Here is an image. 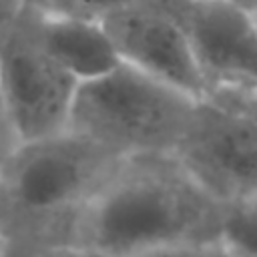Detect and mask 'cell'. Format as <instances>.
Here are the masks:
<instances>
[{"label":"cell","mask_w":257,"mask_h":257,"mask_svg":"<svg viewBox=\"0 0 257 257\" xmlns=\"http://www.w3.org/2000/svg\"><path fill=\"white\" fill-rule=\"evenodd\" d=\"M223 205L173 153L124 157L82 211L70 243L137 257L187 241H219Z\"/></svg>","instance_id":"cell-1"},{"label":"cell","mask_w":257,"mask_h":257,"mask_svg":"<svg viewBox=\"0 0 257 257\" xmlns=\"http://www.w3.org/2000/svg\"><path fill=\"white\" fill-rule=\"evenodd\" d=\"M122 159L74 131L16 143L0 167V237L70 243L82 211Z\"/></svg>","instance_id":"cell-2"},{"label":"cell","mask_w":257,"mask_h":257,"mask_svg":"<svg viewBox=\"0 0 257 257\" xmlns=\"http://www.w3.org/2000/svg\"><path fill=\"white\" fill-rule=\"evenodd\" d=\"M197 98L120 62L104 76L78 84L68 131L120 157L173 153Z\"/></svg>","instance_id":"cell-3"},{"label":"cell","mask_w":257,"mask_h":257,"mask_svg":"<svg viewBox=\"0 0 257 257\" xmlns=\"http://www.w3.org/2000/svg\"><path fill=\"white\" fill-rule=\"evenodd\" d=\"M78 84L38 42L24 12L0 30V92L18 143L68 131Z\"/></svg>","instance_id":"cell-4"},{"label":"cell","mask_w":257,"mask_h":257,"mask_svg":"<svg viewBox=\"0 0 257 257\" xmlns=\"http://www.w3.org/2000/svg\"><path fill=\"white\" fill-rule=\"evenodd\" d=\"M173 155L221 205L257 195V122L229 100L201 98Z\"/></svg>","instance_id":"cell-5"},{"label":"cell","mask_w":257,"mask_h":257,"mask_svg":"<svg viewBox=\"0 0 257 257\" xmlns=\"http://www.w3.org/2000/svg\"><path fill=\"white\" fill-rule=\"evenodd\" d=\"M122 62L201 100L209 80L201 68L191 36L163 0H135L102 20Z\"/></svg>","instance_id":"cell-6"},{"label":"cell","mask_w":257,"mask_h":257,"mask_svg":"<svg viewBox=\"0 0 257 257\" xmlns=\"http://www.w3.org/2000/svg\"><path fill=\"white\" fill-rule=\"evenodd\" d=\"M171 8L191 36L211 90L257 84V18L253 12L229 0H193Z\"/></svg>","instance_id":"cell-7"},{"label":"cell","mask_w":257,"mask_h":257,"mask_svg":"<svg viewBox=\"0 0 257 257\" xmlns=\"http://www.w3.org/2000/svg\"><path fill=\"white\" fill-rule=\"evenodd\" d=\"M24 16L46 52L78 82L114 70L122 60L102 20L28 4Z\"/></svg>","instance_id":"cell-8"},{"label":"cell","mask_w":257,"mask_h":257,"mask_svg":"<svg viewBox=\"0 0 257 257\" xmlns=\"http://www.w3.org/2000/svg\"><path fill=\"white\" fill-rule=\"evenodd\" d=\"M219 243L229 257H257V195L223 205Z\"/></svg>","instance_id":"cell-9"},{"label":"cell","mask_w":257,"mask_h":257,"mask_svg":"<svg viewBox=\"0 0 257 257\" xmlns=\"http://www.w3.org/2000/svg\"><path fill=\"white\" fill-rule=\"evenodd\" d=\"M131 2H135V0H30L28 4L44 8V10H54V12H66V14L104 20L106 16L124 8Z\"/></svg>","instance_id":"cell-10"},{"label":"cell","mask_w":257,"mask_h":257,"mask_svg":"<svg viewBox=\"0 0 257 257\" xmlns=\"http://www.w3.org/2000/svg\"><path fill=\"white\" fill-rule=\"evenodd\" d=\"M137 257H227L219 241H187L149 249Z\"/></svg>","instance_id":"cell-11"},{"label":"cell","mask_w":257,"mask_h":257,"mask_svg":"<svg viewBox=\"0 0 257 257\" xmlns=\"http://www.w3.org/2000/svg\"><path fill=\"white\" fill-rule=\"evenodd\" d=\"M209 96H219L223 100H229L237 106H241L245 112H249L255 122H257V98L251 96L249 92H245L243 88H237V86H219L215 90H211Z\"/></svg>","instance_id":"cell-12"},{"label":"cell","mask_w":257,"mask_h":257,"mask_svg":"<svg viewBox=\"0 0 257 257\" xmlns=\"http://www.w3.org/2000/svg\"><path fill=\"white\" fill-rule=\"evenodd\" d=\"M46 247L26 243V241H10L2 239L0 245V257H44Z\"/></svg>","instance_id":"cell-13"},{"label":"cell","mask_w":257,"mask_h":257,"mask_svg":"<svg viewBox=\"0 0 257 257\" xmlns=\"http://www.w3.org/2000/svg\"><path fill=\"white\" fill-rule=\"evenodd\" d=\"M44 257H108L100 251L76 245V243H64V245H54V247H46Z\"/></svg>","instance_id":"cell-14"},{"label":"cell","mask_w":257,"mask_h":257,"mask_svg":"<svg viewBox=\"0 0 257 257\" xmlns=\"http://www.w3.org/2000/svg\"><path fill=\"white\" fill-rule=\"evenodd\" d=\"M30 0H0V30L20 18Z\"/></svg>","instance_id":"cell-15"},{"label":"cell","mask_w":257,"mask_h":257,"mask_svg":"<svg viewBox=\"0 0 257 257\" xmlns=\"http://www.w3.org/2000/svg\"><path fill=\"white\" fill-rule=\"evenodd\" d=\"M16 143H18V141L14 139V135H12L10 131L0 128V167H2V163L6 161L8 153L14 149V145H16Z\"/></svg>","instance_id":"cell-16"},{"label":"cell","mask_w":257,"mask_h":257,"mask_svg":"<svg viewBox=\"0 0 257 257\" xmlns=\"http://www.w3.org/2000/svg\"><path fill=\"white\" fill-rule=\"evenodd\" d=\"M0 128H6L12 133L10 124H8V118H6V112H4V102H2V92H0ZM16 139V137H14Z\"/></svg>","instance_id":"cell-17"},{"label":"cell","mask_w":257,"mask_h":257,"mask_svg":"<svg viewBox=\"0 0 257 257\" xmlns=\"http://www.w3.org/2000/svg\"><path fill=\"white\" fill-rule=\"evenodd\" d=\"M237 88H243L245 92H249L251 96H255V98H257V84H253V86H237Z\"/></svg>","instance_id":"cell-18"},{"label":"cell","mask_w":257,"mask_h":257,"mask_svg":"<svg viewBox=\"0 0 257 257\" xmlns=\"http://www.w3.org/2000/svg\"><path fill=\"white\" fill-rule=\"evenodd\" d=\"M167 2L169 6H181V4H187V2H193V0H163Z\"/></svg>","instance_id":"cell-19"},{"label":"cell","mask_w":257,"mask_h":257,"mask_svg":"<svg viewBox=\"0 0 257 257\" xmlns=\"http://www.w3.org/2000/svg\"><path fill=\"white\" fill-rule=\"evenodd\" d=\"M0 245H2V237H0Z\"/></svg>","instance_id":"cell-20"},{"label":"cell","mask_w":257,"mask_h":257,"mask_svg":"<svg viewBox=\"0 0 257 257\" xmlns=\"http://www.w3.org/2000/svg\"><path fill=\"white\" fill-rule=\"evenodd\" d=\"M225 255H227V253H225ZM227 257H229V255H227Z\"/></svg>","instance_id":"cell-21"}]
</instances>
